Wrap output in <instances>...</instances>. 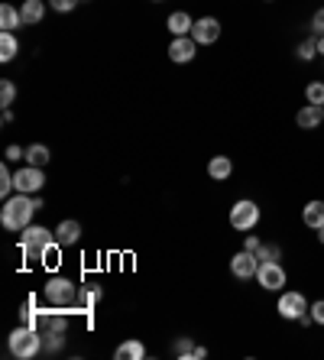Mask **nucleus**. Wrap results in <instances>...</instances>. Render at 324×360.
Returning <instances> with one entry per match:
<instances>
[{"label": "nucleus", "mask_w": 324, "mask_h": 360, "mask_svg": "<svg viewBox=\"0 0 324 360\" xmlns=\"http://www.w3.org/2000/svg\"><path fill=\"white\" fill-rule=\"evenodd\" d=\"M58 240L56 231H46L39 224H30L20 231V253L30 266H58Z\"/></svg>", "instance_id": "obj_1"}, {"label": "nucleus", "mask_w": 324, "mask_h": 360, "mask_svg": "<svg viewBox=\"0 0 324 360\" xmlns=\"http://www.w3.org/2000/svg\"><path fill=\"white\" fill-rule=\"evenodd\" d=\"M42 208V198L39 195H23V192H13L7 201H4V208H0V224L20 234L23 227L33 224V214Z\"/></svg>", "instance_id": "obj_2"}, {"label": "nucleus", "mask_w": 324, "mask_h": 360, "mask_svg": "<svg viewBox=\"0 0 324 360\" xmlns=\"http://www.w3.org/2000/svg\"><path fill=\"white\" fill-rule=\"evenodd\" d=\"M42 331L39 328H33V325H20V328H13L10 331V338H7V351L13 354V357H20V360H30V357H36V354L42 351Z\"/></svg>", "instance_id": "obj_3"}, {"label": "nucleus", "mask_w": 324, "mask_h": 360, "mask_svg": "<svg viewBox=\"0 0 324 360\" xmlns=\"http://www.w3.org/2000/svg\"><path fill=\"white\" fill-rule=\"evenodd\" d=\"M78 289H82V285H78L75 279L52 276V279H46V289H42V295H46V302H49V305L68 309V305H75V302H78Z\"/></svg>", "instance_id": "obj_4"}, {"label": "nucleus", "mask_w": 324, "mask_h": 360, "mask_svg": "<svg viewBox=\"0 0 324 360\" xmlns=\"http://www.w3.org/2000/svg\"><path fill=\"white\" fill-rule=\"evenodd\" d=\"M259 218H263V211H259V205L253 198H240L231 205V227L233 231H257Z\"/></svg>", "instance_id": "obj_5"}, {"label": "nucleus", "mask_w": 324, "mask_h": 360, "mask_svg": "<svg viewBox=\"0 0 324 360\" xmlns=\"http://www.w3.org/2000/svg\"><path fill=\"white\" fill-rule=\"evenodd\" d=\"M308 309H311V302H308L305 292H299V289H283L279 302H276V311H279V319H285V321H299L302 315H308Z\"/></svg>", "instance_id": "obj_6"}, {"label": "nucleus", "mask_w": 324, "mask_h": 360, "mask_svg": "<svg viewBox=\"0 0 324 360\" xmlns=\"http://www.w3.org/2000/svg\"><path fill=\"white\" fill-rule=\"evenodd\" d=\"M257 283L266 292H283L285 283H289V273H285V266L279 260H263L257 269Z\"/></svg>", "instance_id": "obj_7"}, {"label": "nucleus", "mask_w": 324, "mask_h": 360, "mask_svg": "<svg viewBox=\"0 0 324 360\" xmlns=\"http://www.w3.org/2000/svg\"><path fill=\"white\" fill-rule=\"evenodd\" d=\"M13 185H17V192H23V195H36L46 188V172H42L39 166H30V162H26L23 169L13 172Z\"/></svg>", "instance_id": "obj_8"}, {"label": "nucleus", "mask_w": 324, "mask_h": 360, "mask_svg": "<svg viewBox=\"0 0 324 360\" xmlns=\"http://www.w3.org/2000/svg\"><path fill=\"white\" fill-rule=\"evenodd\" d=\"M191 39L198 42V46H211V42H217L221 39V20L217 17L195 20V26H191Z\"/></svg>", "instance_id": "obj_9"}, {"label": "nucleus", "mask_w": 324, "mask_h": 360, "mask_svg": "<svg viewBox=\"0 0 324 360\" xmlns=\"http://www.w3.org/2000/svg\"><path fill=\"white\" fill-rule=\"evenodd\" d=\"M257 269H259V257H257V253L240 250V253H233V257H231V273L237 279H253V276H257Z\"/></svg>", "instance_id": "obj_10"}, {"label": "nucleus", "mask_w": 324, "mask_h": 360, "mask_svg": "<svg viewBox=\"0 0 324 360\" xmlns=\"http://www.w3.org/2000/svg\"><path fill=\"white\" fill-rule=\"evenodd\" d=\"M195 52H198V42L191 36H172V42H169V59L179 62V65L195 59Z\"/></svg>", "instance_id": "obj_11"}, {"label": "nucleus", "mask_w": 324, "mask_h": 360, "mask_svg": "<svg viewBox=\"0 0 324 360\" xmlns=\"http://www.w3.org/2000/svg\"><path fill=\"white\" fill-rule=\"evenodd\" d=\"M324 120V108L321 104H308L305 101V108L295 114V124H299V130H318Z\"/></svg>", "instance_id": "obj_12"}, {"label": "nucleus", "mask_w": 324, "mask_h": 360, "mask_svg": "<svg viewBox=\"0 0 324 360\" xmlns=\"http://www.w3.org/2000/svg\"><path fill=\"white\" fill-rule=\"evenodd\" d=\"M56 240H58V247H72V243H78L82 240V224L72 221V218H65L56 227Z\"/></svg>", "instance_id": "obj_13"}, {"label": "nucleus", "mask_w": 324, "mask_h": 360, "mask_svg": "<svg viewBox=\"0 0 324 360\" xmlns=\"http://www.w3.org/2000/svg\"><path fill=\"white\" fill-rule=\"evenodd\" d=\"M302 221H305V227H311V231L324 227V201L321 198L305 201V208H302Z\"/></svg>", "instance_id": "obj_14"}, {"label": "nucleus", "mask_w": 324, "mask_h": 360, "mask_svg": "<svg viewBox=\"0 0 324 360\" xmlns=\"http://www.w3.org/2000/svg\"><path fill=\"white\" fill-rule=\"evenodd\" d=\"M208 176L214 179V182H227V179L233 176V160H231V156H211Z\"/></svg>", "instance_id": "obj_15"}, {"label": "nucleus", "mask_w": 324, "mask_h": 360, "mask_svg": "<svg viewBox=\"0 0 324 360\" xmlns=\"http://www.w3.org/2000/svg\"><path fill=\"white\" fill-rule=\"evenodd\" d=\"M20 17H23V26H36L46 17V4L42 0H23L20 4Z\"/></svg>", "instance_id": "obj_16"}, {"label": "nucleus", "mask_w": 324, "mask_h": 360, "mask_svg": "<svg viewBox=\"0 0 324 360\" xmlns=\"http://www.w3.org/2000/svg\"><path fill=\"white\" fill-rule=\"evenodd\" d=\"M166 26H169V33H172V36H191V26H195V20H191L185 10H175V13H169Z\"/></svg>", "instance_id": "obj_17"}, {"label": "nucleus", "mask_w": 324, "mask_h": 360, "mask_svg": "<svg viewBox=\"0 0 324 360\" xmlns=\"http://www.w3.org/2000/svg\"><path fill=\"white\" fill-rule=\"evenodd\" d=\"M114 357L117 360H143L146 357V347H143L140 338H127V341L114 351Z\"/></svg>", "instance_id": "obj_18"}, {"label": "nucleus", "mask_w": 324, "mask_h": 360, "mask_svg": "<svg viewBox=\"0 0 324 360\" xmlns=\"http://www.w3.org/2000/svg\"><path fill=\"white\" fill-rule=\"evenodd\" d=\"M23 26V17H20V10L13 4H0V30L4 33H13Z\"/></svg>", "instance_id": "obj_19"}, {"label": "nucleus", "mask_w": 324, "mask_h": 360, "mask_svg": "<svg viewBox=\"0 0 324 360\" xmlns=\"http://www.w3.org/2000/svg\"><path fill=\"white\" fill-rule=\"evenodd\" d=\"M49 160H52V153H49L46 143H33V146H26V162H30V166L46 169L49 166Z\"/></svg>", "instance_id": "obj_20"}, {"label": "nucleus", "mask_w": 324, "mask_h": 360, "mask_svg": "<svg viewBox=\"0 0 324 360\" xmlns=\"http://www.w3.org/2000/svg\"><path fill=\"white\" fill-rule=\"evenodd\" d=\"M20 52V42L13 33H0V62H13Z\"/></svg>", "instance_id": "obj_21"}, {"label": "nucleus", "mask_w": 324, "mask_h": 360, "mask_svg": "<svg viewBox=\"0 0 324 360\" xmlns=\"http://www.w3.org/2000/svg\"><path fill=\"white\" fill-rule=\"evenodd\" d=\"M94 302H101V289L98 285H88V289H78V309L82 311H91L94 309Z\"/></svg>", "instance_id": "obj_22"}, {"label": "nucleus", "mask_w": 324, "mask_h": 360, "mask_svg": "<svg viewBox=\"0 0 324 360\" xmlns=\"http://www.w3.org/2000/svg\"><path fill=\"white\" fill-rule=\"evenodd\" d=\"M295 59H299V62H315V59H318V36H311V39L299 42V49H295Z\"/></svg>", "instance_id": "obj_23"}, {"label": "nucleus", "mask_w": 324, "mask_h": 360, "mask_svg": "<svg viewBox=\"0 0 324 360\" xmlns=\"http://www.w3.org/2000/svg\"><path fill=\"white\" fill-rule=\"evenodd\" d=\"M13 192H17V185H13V172H10L7 166H0V198L7 201Z\"/></svg>", "instance_id": "obj_24"}, {"label": "nucleus", "mask_w": 324, "mask_h": 360, "mask_svg": "<svg viewBox=\"0 0 324 360\" xmlns=\"http://www.w3.org/2000/svg\"><path fill=\"white\" fill-rule=\"evenodd\" d=\"M13 101H17V84L10 82V78H4L0 82V108H10Z\"/></svg>", "instance_id": "obj_25"}, {"label": "nucleus", "mask_w": 324, "mask_h": 360, "mask_svg": "<svg viewBox=\"0 0 324 360\" xmlns=\"http://www.w3.org/2000/svg\"><path fill=\"white\" fill-rule=\"evenodd\" d=\"M172 354H175L179 360H188L191 354H195V344H191V338H175Z\"/></svg>", "instance_id": "obj_26"}, {"label": "nucleus", "mask_w": 324, "mask_h": 360, "mask_svg": "<svg viewBox=\"0 0 324 360\" xmlns=\"http://www.w3.org/2000/svg\"><path fill=\"white\" fill-rule=\"evenodd\" d=\"M305 101L308 104H321L324 108V82H311L305 88Z\"/></svg>", "instance_id": "obj_27"}, {"label": "nucleus", "mask_w": 324, "mask_h": 360, "mask_svg": "<svg viewBox=\"0 0 324 360\" xmlns=\"http://www.w3.org/2000/svg\"><path fill=\"white\" fill-rule=\"evenodd\" d=\"M65 335H68V331H56V335H42V341H46V354H58V351H62V344H65Z\"/></svg>", "instance_id": "obj_28"}, {"label": "nucleus", "mask_w": 324, "mask_h": 360, "mask_svg": "<svg viewBox=\"0 0 324 360\" xmlns=\"http://www.w3.org/2000/svg\"><path fill=\"white\" fill-rule=\"evenodd\" d=\"M257 257H259V263L263 260H283V247L279 243H263L257 250Z\"/></svg>", "instance_id": "obj_29"}, {"label": "nucleus", "mask_w": 324, "mask_h": 360, "mask_svg": "<svg viewBox=\"0 0 324 360\" xmlns=\"http://www.w3.org/2000/svg\"><path fill=\"white\" fill-rule=\"evenodd\" d=\"M78 4H82V0H49V7L56 10V13H72Z\"/></svg>", "instance_id": "obj_30"}, {"label": "nucleus", "mask_w": 324, "mask_h": 360, "mask_svg": "<svg viewBox=\"0 0 324 360\" xmlns=\"http://www.w3.org/2000/svg\"><path fill=\"white\" fill-rule=\"evenodd\" d=\"M311 33H315V36L324 33V7H318L315 13H311Z\"/></svg>", "instance_id": "obj_31"}, {"label": "nucleus", "mask_w": 324, "mask_h": 360, "mask_svg": "<svg viewBox=\"0 0 324 360\" xmlns=\"http://www.w3.org/2000/svg\"><path fill=\"white\" fill-rule=\"evenodd\" d=\"M308 311H311V319H315V325H324V299H315Z\"/></svg>", "instance_id": "obj_32"}, {"label": "nucleus", "mask_w": 324, "mask_h": 360, "mask_svg": "<svg viewBox=\"0 0 324 360\" xmlns=\"http://www.w3.org/2000/svg\"><path fill=\"white\" fill-rule=\"evenodd\" d=\"M4 160H7V162H20V160H26V150H20V146H7Z\"/></svg>", "instance_id": "obj_33"}, {"label": "nucleus", "mask_w": 324, "mask_h": 360, "mask_svg": "<svg viewBox=\"0 0 324 360\" xmlns=\"http://www.w3.org/2000/svg\"><path fill=\"white\" fill-rule=\"evenodd\" d=\"M259 247H263V240H259L257 234H247V240H243V250H250V253H257Z\"/></svg>", "instance_id": "obj_34"}, {"label": "nucleus", "mask_w": 324, "mask_h": 360, "mask_svg": "<svg viewBox=\"0 0 324 360\" xmlns=\"http://www.w3.org/2000/svg\"><path fill=\"white\" fill-rule=\"evenodd\" d=\"M191 357H195V360H205V357H208V347H195V354H191Z\"/></svg>", "instance_id": "obj_35"}, {"label": "nucleus", "mask_w": 324, "mask_h": 360, "mask_svg": "<svg viewBox=\"0 0 324 360\" xmlns=\"http://www.w3.org/2000/svg\"><path fill=\"white\" fill-rule=\"evenodd\" d=\"M0 120H4V127L13 124V114H10V108H4V117H0Z\"/></svg>", "instance_id": "obj_36"}, {"label": "nucleus", "mask_w": 324, "mask_h": 360, "mask_svg": "<svg viewBox=\"0 0 324 360\" xmlns=\"http://www.w3.org/2000/svg\"><path fill=\"white\" fill-rule=\"evenodd\" d=\"M318 56H324V33L318 36Z\"/></svg>", "instance_id": "obj_37"}, {"label": "nucleus", "mask_w": 324, "mask_h": 360, "mask_svg": "<svg viewBox=\"0 0 324 360\" xmlns=\"http://www.w3.org/2000/svg\"><path fill=\"white\" fill-rule=\"evenodd\" d=\"M318 243H324V227H318Z\"/></svg>", "instance_id": "obj_38"}, {"label": "nucleus", "mask_w": 324, "mask_h": 360, "mask_svg": "<svg viewBox=\"0 0 324 360\" xmlns=\"http://www.w3.org/2000/svg\"><path fill=\"white\" fill-rule=\"evenodd\" d=\"M266 4H273V0H266Z\"/></svg>", "instance_id": "obj_39"}, {"label": "nucleus", "mask_w": 324, "mask_h": 360, "mask_svg": "<svg viewBox=\"0 0 324 360\" xmlns=\"http://www.w3.org/2000/svg\"><path fill=\"white\" fill-rule=\"evenodd\" d=\"M153 4H159V0H153Z\"/></svg>", "instance_id": "obj_40"}]
</instances>
